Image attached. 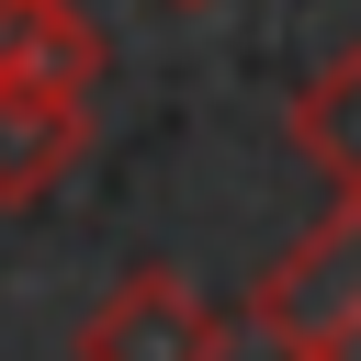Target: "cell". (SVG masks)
Masks as SVG:
<instances>
[{"label": "cell", "mask_w": 361, "mask_h": 361, "mask_svg": "<svg viewBox=\"0 0 361 361\" xmlns=\"http://www.w3.org/2000/svg\"><path fill=\"white\" fill-rule=\"evenodd\" d=\"M248 327H259L282 361H327V350L361 327V192H338V203L248 282Z\"/></svg>", "instance_id": "obj_1"}, {"label": "cell", "mask_w": 361, "mask_h": 361, "mask_svg": "<svg viewBox=\"0 0 361 361\" xmlns=\"http://www.w3.org/2000/svg\"><path fill=\"white\" fill-rule=\"evenodd\" d=\"M79 361H226V316H214L169 259H135V271L79 316Z\"/></svg>", "instance_id": "obj_2"}, {"label": "cell", "mask_w": 361, "mask_h": 361, "mask_svg": "<svg viewBox=\"0 0 361 361\" xmlns=\"http://www.w3.org/2000/svg\"><path fill=\"white\" fill-rule=\"evenodd\" d=\"M90 158V90L79 79H0V214L45 203Z\"/></svg>", "instance_id": "obj_3"}, {"label": "cell", "mask_w": 361, "mask_h": 361, "mask_svg": "<svg viewBox=\"0 0 361 361\" xmlns=\"http://www.w3.org/2000/svg\"><path fill=\"white\" fill-rule=\"evenodd\" d=\"M0 79H79V90H102V23L79 0H0Z\"/></svg>", "instance_id": "obj_4"}, {"label": "cell", "mask_w": 361, "mask_h": 361, "mask_svg": "<svg viewBox=\"0 0 361 361\" xmlns=\"http://www.w3.org/2000/svg\"><path fill=\"white\" fill-rule=\"evenodd\" d=\"M282 124H293V147H305L338 192H361V45H338V56L293 90V113H282Z\"/></svg>", "instance_id": "obj_5"}, {"label": "cell", "mask_w": 361, "mask_h": 361, "mask_svg": "<svg viewBox=\"0 0 361 361\" xmlns=\"http://www.w3.org/2000/svg\"><path fill=\"white\" fill-rule=\"evenodd\" d=\"M327 361H361V327H350V338H338V350H327Z\"/></svg>", "instance_id": "obj_6"}, {"label": "cell", "mask_w": 361, "mask_h": 361, "mask_svg": "<svg viewBox=\"0 0 361 361\" xmlns=\"http://www.w3.org/2000/svg\"><path fill=\"white\" fill-rule=\"evenodd\" d=\"M180 11H203V0H180Z\"/></svg>", "instance_id": "obj_7"}]
</instances>
